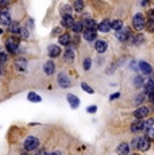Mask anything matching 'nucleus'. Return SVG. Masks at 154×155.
Listing matches in <instances>:
<instances>
[{
  "label": "nucleus",
  "instance_id": "nucleus-20",
  "mask_svg": "<svg viewBox=\"0 0 154 155\" xmlns=\"http://www.w3.org/2000/svg\"><path fill=\"white\" fill-rule=\"evenodd\" d=\"M95 47H96V50L99 51V53H104V51L107 50V42L106 41H96Z\"/></svg>",
  "mask_w": 154,
  "mask_h": 155
},
{
  "label": "nucleus",
  "instance_id": "nucleus-6",
  "mask_svg": "<svg viewBox=\"0 0 154 155\" xmlns=\"http://www.w3.org/2000/svg\"><path fill=\"white\" fill-rule=\"evenodd\" d=\"M58 84H60L61 88H69V86H71V80L68 78L66 74L61 73V74L58 76Z\"/></svg>",
  "mask_w": 154,
  "mask_h": 155
},
{
  "label": "nucleus",
  "instance_id": "nucleus-25",
  "mask_svg": "<svg viewBox=\"0 0 154 155\" xmlns=\"http://www.w3.org/2000/svg\"><path fill=\"white\" fill-rule=\"evenodd\" d=\"M122 27H123V22H122V20H112V22H111V29H114L115 31L122 30Z\"/></svg>",
  "mask_w": 154,
  "mask_h": 155
},
{
  "label": "nucleus",
  "instance_id": "nucleus-9",
  "mask_svg": "<svg viewBox=\"0 0 154 155\" xmlns=\"http://www.w3.org/2000/svg\"><path fill=\"white\" fill-rule=\"evenodd\" d=\"M66 98H68V101H69V104H71V107L73 108V109H76V108L80 105V100H78V97H76L74 95H68Z\"/></svg>",
  "mask_w": 154,
  "mask_h": 155
},
{
  "label": "nucleus",
  "instance_id": "nucleus-26",
  "mask_svg": "<svg viewBox=\"0 0 154 155\" xmlns=\"http://www.w3.org/2000/svg\"><path fill=\"white\" fill-rule=\"evenodd\" d=\"M154 126V119H148V120L143 121V131L146 132V131H149L150 128H153Z\"/></svg>",
  "mask_w": 154,
  "mask_h": 155
},
{
  "label": "nucleus",
  "instance_id": "nucleus-24",
  "mask_svg": "<svg viewBox=\"0 0 154 155\" xmlns=\"http://www.w3.org/2000/svg\"><path fill=\"white\" fill-rule=\"evenodd\" d=\"M64 57H65V60H66L68 62H73V61H74V53H73V50L68 49V50L64 53Z\"/></svg>",
  "mask_w": 154,
  "mask_h": 155
},
{
  "label": "nucleus",
  "instance_id": "nucleus-7",
  "mask_svg": "<svg viewBox=\"0 0 154 155\" xmlns=\"http://www.w3.org/2000/svg\"><path fill=\"white\" fill-rule=\"evenodd\" d=\"M138 149L141 150V151H148V150L150 149V139H149L148 136H143L142 139H139Z\"/></svg>",
  "mask_w": 154,
  "mask_h": 155
},
{
  "label": "nucleus",
  "instance_id": "nucleus-10",
  "mask_svg": "<svg viewBox=\"0 0 154 155\" xmlns=\"http://www.w3.org/2000/svg\"><path fill=\"white\" fill-rule=\"evenodd\" d=\"M145 93L150 97L151 95H154V81L153 80H149L148 83L145 84Z\"/></svg>",
  "mask_w": 154,
  "mask_h": 155
},
{
  "label": "nucleus",
  "instance_id": "nucleus-15",
  "mask_svg": "<svg viewBox=\"0 0 154 155\" xmlns=\"http://www.w3.org/2000/svg\"><path fill=\"white\" fill-rule=\"evenodd\" d=\"M62 26H64V27H73L74 26V19L73 18H72L71 15H68V16H64V18H62Z\"/></svg>",
  "mask_w": 154,
  "mask_h": 155
},
{
  "label": "nucleus",
  "instance_id": "nucleus-27",
  "mask_svg": "<svg viewBox=\"0 0 154 155\" xmlns=\"http://www.w3.org/2000/svg\"><path fill=\"white\" fill-rule=\"evenodd\" d=\"M29 100H30V101H34V103H41L42 101V98L39 97L37 93H34V92L29 93Z\"/></svg>",
  "mask_w": 154,
  "mask_h": 155
},
{
  "label": "nucleus",
  "instance_id": "nucleus-2",
  "mask_svg": "<svg viewBox=\"0 0 154 155\" xmlns=\"http://www.w3.org/2000/svg\"><path fill=\"white\" fill-rule=\"evenodd\" d=\"M39 144V140L37 139L35 136H29L24 142V149L27 151H32V150H35Z\"/></svg>",
  "mask_w": 154,
  "mask_h": 155
},
{
  "label": "nucleus",
  "instance_id": "nucleus-29",
  "mask_svg": "<svg viewBox=\"0 0 154 155\" xmlns=\"http://www.w3.org/2000/svg\"><path fill=\"white\" fill-rule=\"evenodd\" d=\"M83 27H84V26H83V23L76 22V23H74V26L72 27V29H73V31L76 32V34H80V32L83 31Z\"/></svg>",
  "mask_w": 154,
  "mask_h": 155
},
{
  "label": "nucleus",
  "instance_id": "nucleus-13",
  "mask_svg": "<svg viewBox=\"0 0 154 155\" xmlns=\"http://www.w3.org/2000/svg\"><path fill=\"white\" fill-rule=\"evenodd\" d=\"M118 154L119 155H127L128 151H130V146L127 144V143H120V144L118 146Z\"/></svg>",
  "mask_w": 154,
  "mask_h": 155
},
{
  "label": "nucleus",
  "instance_id": "nucleus-33",
  "mask_svg": "<svg viewBox=\"0 0 154 155\" xmlns=\"http://www.w3.org/2000/svg\"><path fill=\"white\" fill-rule=\"evenodd\" d=\"M81 88H83V90H84V92L91 93V95L93 93V89H92V88H89V85H88V84H85V83H83V84H81Z\"/></svg>",
  "mask_w": 154,
  "mask_h": 155
},
{
  "label": "nucleus",
  "instance_id": "nucleus-11",
  "mask_svg": "<svg viewBox=\"0 0 154 155\" xmlns=\"http://www.w3.org/2000/svg\"><path fill=\"white\" fill-rule=\"evenodd\" d=\"M47 53L51 58H54V57H58V55L61 54V49L58 47V46H53V44H51V46L47 47Z\"/></svg>",
  "mask_w": 154,
  "mask_h": 155
},
{
  "label": "nucleus",
  "instance_id": "nucleus-44",
  "mask_svg": "<svg viewBox=\"0 0 154 155\" xmlns=\"http://www.w3.org/2000/svg\"><path fill=\"white\" fill-rule=\"evenodd\" d=\"M38 155H47V154H46L45 151H39V152H38Z\"/></svg>",
  "mask_w": 154,
  "mask_h": 155
},
{
  "label": "nucleus",
  "instance_id": "nucleus-28",
  "mask_svg": "<svg viewBox=\"0 0 154 155\" xmlns=\"http://www.w3.org/2000/svg\"><path fill=\"white\" fill-rule=\"evenodd\" d=\"M134 85L135 88H141V86H145L143 85V77L142 76H137L134 78Z\"/></svg>",
  "mask_w": 154,
  "mask_h": 155
},
{
  "label": "nucleus",
  "instance_id": "nucleus-43",
  "mask_svg": "<svg viewBox=\"0 0 154 155\" xmlns=\"http://www.w3.org/2000/svg\"><path fill=\"white\" fill-rule=\"evenodd\" d=\"M149 98H150V101L153 103V104H154V95H151V96H150V97H149Z\"/></svg>",
  "mask_w": 154,
  "mask_h": 155
},
{
  "label": "nucleus",
  "instance_id": "nucleus-12",
  "mask_svg": "<svg viewBox=\"0 0 154 155\" xmlns=\"http://www.w3.org/2000/svg\"><path fill=\"white\" fill-rule=\"evenodd\" d=\"M143 41H145V37L142 34H137L128 39V42L131 44H141V43H143Z\"/></svg>",
  "mask_w": 154,
  "mask_h": 155
},
{
  "label": "nucleus",
  "instance_id": "nucleus-21",
  "mask_svg": "<svg viewBox=\"0 0 154 155\" xmlns=\"http://www.w3.org/2000/svg\"><path fill=\"white\" fill-rule=\"evenodd\" d=\"M141 130H143V123L141 120H137L135 123L131 124V132H138Z\"/></svg>",
  "mask_w": 154,
  "mask_h": 155
},
{
  "label": "nucleus",
  "instance_id": "nucleus-41",
  "mask_svg": "<svg viewBox=\"0 0 154 155\" xmlns=\"http://www.w3.org/2000/svg\"><path fill=\"white\" fill-rule=\"evenodd\" d=\"M149 19H150V20H154V10H150V11H149Z\"/></svg>",
  "mask_w": 154,
  "mask_h": 155
},
{
  "label": "nucleus",
  "instance_id": "nucleus-1",
  "mask_svg": "<svg viewBox=\"0 0 154 155\" xmlns=\"http://www.w3.org/2000/svg\"><path fill=\"white\" fill-rule=\"evenodd\" d=\"M132 26H134V29L137 31H141L145 26H146L145 24V16L142 14H137L134 16V19H132Z\"/></svg>",
  "mask_w": 154,
  "mask_h": 155
},
{
  "label": "nucleus",
  "instance_id": "nucleus-23",
  "mask_svg": "<svg viewBox=\"0 0 154 155\" xmlns=\"http://www.w3.org/2000/svg\"><path fill=\"white\" fill-rule=\"evenodd\" d=\"M8 27H10V31L14 32V34H19L20 29H22V27H20V24L18 22H12L10 26H8Z\"/></svg>",
  "mask_w": 154,
  "mask_h": 155
},
{
  "label": "nucleus",
  "instance_id": "nucleus-19",
  "mask_svg": "<svg viewBox=\"0 0 154 155\" xmlns=\"http://www.w3.org/2000/svg\"><path fill=\"white\" fill-rule=\"evenodd\" d=\"M84 38L89 42L95 41V39H96V31H95V30H85V31H84Z\"/></svg>",
  "mask_w": 154,
  "mask_h": 155
},
{
  "label": "nucleus",
  "instance_id": "nucleus-30",
  "mask_svg": "<svg viewBox=\"0 0 154 155\" xmlns=\"http://www.w3.org/2000/svg\"><path fill=\"white\" fill-rule=\"evenodd\" d=\"M84 8V3L81 1V0H77V1H74V11H77V12H81Z\"/></svg>",
  "mask_w": 154,
  "mask_h": 155
},
{
  "label": "nucleus",
  "instance_id": "nucleus-5",
  "mask_svg": "<svg viewBox=\"0 0 154 155\" xmlns=\"http://www.w3.org/2000/svg\"><path fill=\"white\" fill-rule=\"evenodd\" d=\"M19 47V41L15 38H10L7 41V49L10 50V53H16Z\"/></svg>",
  "mask_w": 154,
  "mask_h": 155
},
{
  "label": "nucleus",
  "instance_id": "nucleus-46",
  "mask_svg": "<svg viewBox=\"0 0 154 155\" xmlns=\"http://www.w3.org/2000/svg\"><path fill=\"white\" fill-rule=\"evenodd\" d=\"M1 32H3V31H1V30H0V34H1Z\"/></svg>",
  "mask_w": 154,
  "mask_h": 155
},
{
  "label": "nucleus",
  "instance_id": "nucleus-45",
  "mask_svg": "<svg viewBox=\"0 0 154 155\" xmlns=\"http://www.w3.org/2000/svg\"><path fill=\"white\" fill-rule=\"evenodd\" d=\"M49 155H61L60 152H53V154H49Z\"/></svg>",
  "mask_w": 154,
  "mask_h": 155
},
{
  "label": "nucleus",
  "instance_id": "nucleus-8",
  "mask_svg": "<svg viewBox=\"0 0 154 155\" xmlns=\"http://www.w3.org/2000/svg\"><path fill=\"white\" fill-rule=\"evenodd\" d=\"M148 115H149V108L148 107H141L134 112V116L137 117V119H145Z\"/></svg>",
  "mask_w": 154,
  "mask_h": 155
},
{
  "label": "nucleus",
  "instance_id": "nucleus-4",
  "mask_svg": "<svg viewBox=\"0 0 154 155\" xmlns=\"http://www.w3.org/2000/svg\"><path fill=\"white\" fill-rule=\"evenodd\" d=\"M0 23L4 24V26H10L11 23H12V20H11V15L7 10H3L1 12H0Z\"/></svg>",
  "mask_w": 154,
  "mask_h": 155
},
{
  "label": "nucleus",
  "instance_id": "nucleus-42",
  "mask_svg": "<svg viewBox=\"0 0 154 155\" xmlns=\"http://www.w3.org/2000/svg\"><path fill=\"white\" fill-rule=\"evenodd\" d=\"M119 96H120V93H114V95H111V101H112V100H116V98L119 97Z\"/></svg>",
  "mask_w": 154,
  "mask_h": 155
},
{
  "label": "nucleus",
  "instance_id": "nucleus-48",
  "mask_svg": "<svg viewBox=\"0 0 154 155\" xmlns=\"http://www.w3.org/2000/svg\"><path fill=\"white\" fill-rule=\"evenodd\" d=\"M0 74H1V70H0Z\"/></svg>",
  "mask_w": 154,
  "mask_h": 155
},
{
  "label": "nucleus",
  "instance_id": "nucleus-18",
  "mask_svg": "<svg viewBox=\"0 0 154 155\" xmlns=\"http://www.w3.org/2000/svg\"><path fill=\"white\" fill-rule=\"evenodd\" d=\"M139 69H141V72L143 73V74H150L151 73V65L148 62H141L139 63Z\"/></svg>",
  "mask_w": 154,
  "mask_h": 155
},
{
  "label": "nucleus",
  "instance_id": "nucleus-36",
  "mask_svg": "<svg viewBox=\"0 0 154 155\" xmlns=\"http://www.w3.org/2000/svg\"><path fill=\"white\" fill-rule=\"evenodd\" d=\"M145 136H148L149 139H154V127H153V128H150L149 131H146Z\"/></svg>",
  "mask_w": 154,
  "mask_h": 155
},
{
  "label": "nucleus",
  "instance_id": "nucleus-34",
  "mask_svg": "<svg viewBox=\"0 0 154 155\" xmlns=\"http://www.w3.org/2000/svg\"><path fill=\"white\" fill-rule=\"evenodd\" d=\"M19 37L20 38H23V39H26L27 37H29V31L26 29H20V31H19Z\"/></svg>",
  "mask_w": 154,
  "mask_h": 155
},
{
  "label": "nucleus",
  "instance_id": "nucleus-38",
  "mask_svg": "<svg viewBox=\"0 0 154 155\" xmlns=\"http://www.w3.org/2000/svg\"><path fill=\"white\" fill-rule=\"evenodd\" d=\"M83 65H84V69H85V70L89 69V67H91V60H89V58H87V60L84 61Z\"/></svg>",
  "mask_w": 154,
  "mask_h": 155
},
{
  "label": "nucleus",
  "instance_id": "nucleus-31",
  "mask_svg": "<svg viewBox=\"0 0 154 155\" xmlns=\"http://www.w3.org/2000/svg\"><path fill=\"white\" fill-rule=\"evenodd\" d=\"M15 63H16V67H18L19 70H24L26 69V63L27 62H26L24 60H18Z\"/></svg>",
  "mask_w": 154,
  "mask_h": 155
},
{
  "label": "nucleus",
  "instance_id": "nucleus-37",
  "mask_svg": "<svg viewBox=\"0 0 154 155\" xmlns=\"http://www.w3.org/2000/svg\"><path fill=\"white\" fill-rule=\"evenodd\" d=\"M71 10H72V8H71V7H69V6H65L64 8H62V15H64V16H68V15H69V14L72 12Z\"/></svg>",
  "mask_w": 154,
  "mask_h": 155
},
{
  "label": "nucleus",
  "instance_id": "nucleus-40",
  "mask_svg": "<svg viewBox=\"0 0 154 155\" xmlns=\"http://www.w3.org/2000/svg\"><path fill=\"white\" fill-rule=\"evenodd\" d=\"M7 61V54L0 53V63H4Z\"/></svg>",
  "mask_w": 154,
  "mask_h": 155
},
{
  "label": "nucleus",
  "instance_id": "nucleus-49",
  "mask_svg": "<svg viewBox=\"0 0 154 155\" xmlns=\"http://www.w3.org/2000/svg\"><path fill=\"white\" fill-rule=\"evenodd\" d=\"M134 155H138V154H134Z\"/></svg>",
  "mask_w": 154,
  "mask_h": 155
},
{
  "label": "nucleus",
  "instance_id": "nucleus-32",
  "mask_svg": "<svg viewBox=\"0 0 154 155\" xmlns=\"http://www.w3.org/2000/svg\"><path fill=\"white\" fill-rule=\"evenodd\" d=\"M146 30H148L149 32H154V20L149 19L148 22H146Z\"/></svg>",
  "mask_w": 154,
  "mask_h": 155
},
{
  "label": "nucleus",
  "instance_id": "nucleus-47",
  "mask_svg": "<svg viewBox=\"0 0 154 155\" xmlns=\"http://www.w3.org/2000/svg\"><path fill=\"white\" fill-rule=\"evenodd\" d=\"M22 155H27V154H22Z\"/></svg>",
  "mask_w": 154,
  "mask_h": 155
},
{
  "label": "nucleus",
  "instance_id": "nucleus-16",
  "mask_svg": "<svg viewBox=\"0 0 154 155\" xmlns=\"http://www.w3.org/2000/svg\"><path fill=\"white\" fill-rule=\"evenodd\" d=\"M55 72V66H54V62L53 61H49V62L45 63V73L47 76H51L53 73Z\"/></svg>",
  "mask_w": 154,
  "mask_h": 155
},
{
  "label": "nucleus",
  "instance_id": "nucleus-35",
  "mask_svg": "<svg viewBox=\"0 0 154 155\" xmlns=\"http://www.w3.org/2000/svg\"><path fill=\"white\" fill-rule=\"evenodd\" d=\"M130 146H131L132 149H137L139 146V138H134V139L131 140V143H130Z\"/></svg>",
  "mask_w": 154,
  "mask_h": 155
},
{
  "label": "nucleus",
  "instance_id": "nucleus-22",
  "mask_svg": "<svg viewBox=\"0 0 154 155\" xmlns=\"http://www.w3.org/2000/svg\"><path fill=\"white\" fill-rule=\"evenodd\" d=\"M58 42H60L61 44H64V46L69 44V43H71V37H69V34H62V35H60Z\"/></svg>",
  "mask_w": 154,
  "mask_h": 155
},
{
  "label": "nucleus",
  "instance_id": "nucleus-39",
  "mask_svg": "<svg viewBox=\"0 0 154 155\" xmlns=\"http://www.w3.org/2000/svg\"><path fill=\"white\" fill-rule=\"evenodd\" d=\"M89 113H95V112L97 111V107L96 105H91V107H88V109H87Z\"/></svg>",
  "mask_w": 154,
  "mask_h": 155
},
{
  "label": "nucleus",
  "instance_id": "nucleus-3",
  "mask_svg": "<svg viewBox=\"0 0 154 155\" xmlns=\"http://www.w3.org/2000/svg\"><path fill=\"white\" fill-rule=\"evenodd\" d=\"M116 38L120 42H127L128 39L131 38V32H130L128 29H122L119 31H116Z\"/></svg>",
  "mask_w": 154,
  "mask_h": 155
},
{
  "label": "nucleus",
  "instance_id": "nucleus-14",
  "mask_svg": "<svg viewBox=\"0 0 154 155\" xmlns=\"http://www.w3.org/2000/svg\"><path fill=\"white\" fill-rule=\"evenodd\" d=\"M97 29H99L101 32H108L109 29H111V22H109V20H107V19L103 20V22L97 26Z\"/></svg>",
  "mask_w": 154,
  "mask_h": 155
},
{
  "label": "nucleus",
  "instance_id": "nucleus-17",
  "mask_svg": "<svg viewBox=\"0 0 154 155\" xmlns=\"http://www.w3.org/2000/svg\"><path fill=\"white\" fill-rule=\"evenodd\" d=\"M83 26H85V30H95V31H96V29H97L96 22H95V20H92V19L84 20Z\"/></svg>",
  "mask_w": 154,
  "mask_h": 155
}]
</instances>
